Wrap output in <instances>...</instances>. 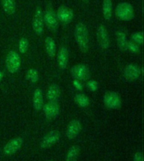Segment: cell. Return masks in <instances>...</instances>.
Listing matches in <instances>:
<instances>
[{"label": "cell", "instance_id": "6da1fadb", "mask_svg": "<svg viewBox=\"0 0 144 161\" xmlns=\"http://www.w3.org/2000/svg\"><path fill=\"white\" fill-rule=\"evenodd\" d=\"M74 37L79 48L83 52H87L89 47V31L86 25L84 23H79L76 25L74 29Z\"/></svg>", "mask_w": 144, "mask_h": 161}, {"label": "cell", "instance_id": "7a4b0ae2", "mask_svg": "<svg viewBox=\"0 0 144 161\" xmlns=\"http://www.w3.org/2000/svg\"><path fill=\"white\" fill-rule=\"evenodd\" d=\"M115 15L121 20L130 21L134 18V9L131 3L121 2L115 8Z\"/></svg>", "mask_w": 144, "mask_h": 161}, {"label": "cell", "instance_id": "3957f363", "mask_svg": "<svg viewBox=\"0 0 144 161\" xmlns=\"http://www.w3.org/2000/svg\"><path fill=\"white\" fill-rule=\"evenodd\" d=\"M21 59L18 53L14 51H10L6 58V67L8 71L11 74H14L20 69Z\"/></svg>", "mask_w": 144, "mask_h": 161}, {"label": "cell", "instance_id": "277c9868", "mask_svg": "<svg viewBox=\"0 0 144 161\" xmlns=\"http://www.w3.org/2000/svg\"><path fill=\"white\" fill-rule=\"evenodd\" d=\"M103 101L105 106L110 110H115L121 106V99L120 95L114 91H108L105 94Z\"/></svg>", "mask_w": 144, "mask_h": 161}, {"label": "cell", "instance_id": "5b68a950", "mask_svg": "<svg viewBox=\"0 0 144 161\" xmlns=\"http://www.w3.org/2000/svg\"><path fill=\"white\" fill-rule=\"evenodd\" d=\"M43 19H44V23H46L47 26L48 27V29L53 31H56L58 30V18H57L55 11L53 10L52 6H48L44 14H43Z\"/></svg>", "mask_w": 144, "mask_h": 161}, {"label": "cell", "instance_id": "8992f818", "mask_svg": "<svg viewBox=\"0 0 144 161\" xmlns=\"http://www.w3.org/2000/svg\"><path fill=\"white\" fill-rule=\"evenodd\" d=\"M72 77L76 80H87L90 76L89 68L84 64H78L71 69Z\"/></svg>", "mask_w": 144, "mask_h": 161}, {"label": "cell", "instance_id": "52a82bcc", "mask_svg": "<svg viewBox=\"0 0 144 161\" xmlns=\"http://www.w3.org/2000/svg\"><path fill=\"white\" fill-rule=\"evenodd\" d=\"M23 143L24 140L21 137H14L9 140L3 148V153L6 156L13 155L19 150V148L23 145Z\"/></svg>", "mask_w": 144, "mask_h": 161}, {"label": "cell", "instance_id": "ba28073f", "mask_svg": "<svg viewBox=\"0 0 144 161\" xmlns=\"http://www.w3.org/2000/svg\"><path fill=\"white\" fill-rule=\"evenodd\" d=\"M32 27L34 32L38 36H42L44 32V19H43V12L42 8H38L35 12Z\"/></svg>", "mask_w": 144, "mask_h": 161}, {"label": "cell", "instance_id": "9c48e42d", "mask_svg": "<svg viewBox=\"0 0 144 161\" xmlns=\"http://www.w3.org/2000/svg\"><path fill=\"white\" fill-rule=\"evenodd\" d=\"M61 134L58 131H51L50 132H48L42 140L41 143V148L43 149H47V148H50L52 146L58 143V141L60 140Z\"/></svg>", "mask_w": 144, "mask_h": 161}, {"label": "cell", "instance_id": "30bf717a", "mask_svg": "<svg viewBox=\"0 0 144 161\" xmlns=\"http://www.w3.org/2000/svg\"><path fill=\"white\" fill-rule=\"evenodd\" d=\"M42 108L44 111L45 116L49 120H53V119L57 118L60 112V106L58 102L49 101Z\"/></svg>", "mask_w": 144, "mask_h": 161}, {"label": "cell", "instance_id": "8fae6325", "mask_svg": "<svg viewBox=\"0 0 144 161\" xmlns=\"http://www.w3.org/2000/svg\"><path fill=\"white\" fill-rule=\"evenodd\" d=\"M141 74V68L136 64H128L124 69V76L129 81H135Z\"/></svg>", "mask_w": 144, "mask_h": 161}, {"label": "cell", "instance_id": "7c38bea8", "mask_svg": "<svg viewBox=\"0 0 144 161\" xmlns=\"http://www.w3.org/2000/svg\"><path fill=\"white\" fill-rule=\"evenodd\" d=\"M97 39L100 47L104 50H107L110 47V41L106 27L104 25H100L97 29Z\"/></svg>", "mask_w": 144, "mask_h": 161}, {"label": "cell", "instance_id": "4fadbf2b", "mask_svg": "<svg viewBox=\"0 0 144 161\" xmlns=\"http://www.w3.org/2000/svg\"><path fill=\"white\" fill-rule=\"evenodd\" d=\"M56 15H57L58 20H60L63 24H68L74 19V12L66 6H61L58 9Z\"/></svg>", "mask_w": 144, "mask_h": 161}, {"label": "cell", "instance_id": "5bb4252c", "mask_svg": "<svg viewBox=\"0 0 144 161\" xmlns=\"http://www.w3.org/2000/svg\"><path fill=\"white\" fill-rule=\"evenodd\" d=\"M82 129L81 122L79 120H73L69 122L67 128V137L69 139H74L79 134Z\"/></svg>", "mask_w": 144, "mask_h": 161}, {"label": "cell", "instance_id": "9a60e30c", "mask_svg": "<svg viewBox=\"0 0 144 161\" xmlns=\"http://www.w3.org/2000/svg\"><path fill=\"white\" fill-rule=\"evenodd\" d=\"M44 106L43 93L41 89H36L33 94V106L35 111H40Z\"/></svg>", "mask_w": 144, "mask_h": 161}, {"label": "cell", "instance_id": "2e32d148", "mask_svg": "<svg viewBox=\"0 0 144 161\" xmlns=\"http://www.w3.org/2000/svg\"><path fill=\"white\" fill-rule=\"evenodd\" d=\"M47 100L48 101L58 102L60 97V88L57 84H52L47 90Z\"/></svg>", "mask_w": 144, "mask_h": 161}, {"label": "cell", "instance_id": "e0dca14e", "mask_svg": "<svg viewBox=\"0 0 144 161\" xmlns=\"http://www.w3.org/2000/svg\"><path fill=\"white\" fill-rule=\"evenodd\" d=\"M58 65L61 69H65L68 64V50L67 47H62L58 55Z\"/></svg>", "mask_w": 144, "mask_h": 161}, {"label": "cell", "instance_id": "ac0fdd59", "mask_svg": "<svg viewBox=\"0 0 144 161\" xmlns=\"http://www.w3.org/2000/svg\"><path fill=\"white\" fill-rule=\"evenodd\" d=\"M116 42H117L118 47L121 51H127V46H128V41L126 33L122 30H120L116 32Z\"/></svg>", "mask_w": 144, "mask_h": 161}, {"label": "cell", "instance_id": "d6986e66", "mask_svg": "<svg viewBox=\"0 0 144 161\" xmlns=\"http://www.w3.org/2000/svg\"><path fill=\"white\" fill-rule=\"evenodd\" d=\"M102 11L104 18L107 21H110L111 18H112L113 14V4L111 0H104L103 1Z\"/></svg>", "mask_w": 144, "mask_h": 161}, {"label": "cell", "instance_id": "ffe728a7", "mask_svg": "<svg viewBox=\"0 0 144 161\" xmlns=\"http://www.w3.org/2000/svg\"><path fill=\"white\" fill-rule=\"evenodd\" d=\"M45 45L48 57L51 58H54L56 55V43L53 37L47 36L45 41Z\"/></svg>", "mask_w": 144, "mask_h": 161}, {"label": "cell", "instance_id": "44dd1931", "mask_svg": "<svg viewBox=\"0 0 144 161\" xmlns=\"http://www.w3.org/2000/svg\"><path fill=\"white\" fill-rule=\"evenodd\" d=\"M79 147L78 145L72 146L69 149H68L67 155H66V161H77L79 158Z\"/></svg>", "mask_w": 144, "mask_h": 161}, {"label": "cell", "instance_id": "7402d4cb", "mask_svg": "<svg viewBox=\"0 0 144 161\" xmlns=\"http://www.w3.org/2000/svg\"><path fill=\"white\" fill-rule=\"evenodd\" d=\"M74 100H75V102L80 107H83V108L88 107L89 106V104H90V100L89 99V97L86 95L82 94V93L77 94L75 95V97H74Z\"/></svg>", "mask_w": 144, "mask_h": 161}, {"label": "cell", "instance_id": "603a6c76", "mask_svg": "<svg viewBox=\"0 0 144 161\" xmlns=\"http://www.w3.org/2000/svg\"><path fill=\"white\" fill-rule=\"evenodd\" d=\"M2 5L4 12L8 14H13L15 12V1L14 0H2Z\"/></svg>", "mask_w": 144, "mask_h": 161}, {"label": "cell", "instance_id": "cb8c5ba5", "mask_svg": "<svg viewBox=\"0 0 144 161\" xmlns=\"http://www.w3.org/2000/svg\"><path fill=\"white\" fill-rule=\"evenodd\" d=\"M27 79L32 84H36L39 79V72L36 69H30L26 74Z\"/></svg>", "mask_w": 144, "mask_h": 161}, {"label": "cell", "instance_id": "d4e9b609", "mask_svg": "<svg viewBox=\"0 0 144 161\" xmlns=\"http://www.w3.org/2000/svg\"><path fill=\"white\" fill-rule=\"evenodd\" d=\"M28 47H29V42H28V40L26 38H21L19 40V50L20 52V53H26L27 51H28Z\"/></svg>", "mask_w": 144, "mask_h": 161}, {"label": "cell", "instance_id": "484cf974", "mask_svg": "<svg viewBox=\"0 0 144 161\" xmlns=\"http://www.w3.org/2000/svg\"><path fill=\"white\" fill-rule=\"evenodd\" d=\"M132 42L136 43V45L143 43V33L142 32H135L131 36Z\"/></svg>", "mask_w": 144, "mask_h": 161}, {"label": "cell", "instance_id": "4316f807", "mask_svg": "<svg viewBox=\"0 0 144 161\" xmlns=\"http://www.w3.org/2000/svg\"><path fill=\"white\" fill-rule=\"evenodd\" d=\"M98 87H99V85H98V83L95 81V80H89L88 83H87V88H88V90H90V91H96L98 90Z\"/></svg>", "mask_w": 144, "mask_h": 161}, {"label": "cell", "instance_id": "83f0119b", "mask_svg": "<svg viewBox=\"0 0 144 161\" xmlns=\"http://www.w3.org/2000/svg\"><path fill=\"white\" fill-rule=\"evenodd\" d=\"M127 50H129L130 52H131V53H138L139 48L136 43H134V42H128Z\"/></svg>", "mask_w": 144, "mask_h": 161}, {"label": "cell", "instance_id": "f1b7e54d", "mask_svg": "<svg viewBox=\"0 0 144 161\" xmlns=\"http://www.w3.org/2000/svg\"><path fill=\"white\" fill-rule=\"evenodd\" d=\"M133 161H143V157H142V153L141 152H136L134 154Z\"/></svg>", "mask_w": 144, "mask_h": 161}, {"label": "cell", "instance_id": "f546056e", "mask_svg": "<svg viewBox=\"0 0 144 161\" xmlns=\"http://www.w3.org/2000/svg\"><path fill=\"white\" fill-rule=\"evenodd\" d=\"M2 78H3V73H2V72H0V80H1Z\"/></svg>", "mask_w": 144, "mask_h": 161}, {"label": "cell", "instance_id": "4dcf8cb0", "mask_svg": "<svg viewBox=\"0 0 144 161\" xmlns=\"http://www.w3.org/2000/svg\"><path fill=\"white\" fill-rule=\"evenodd\" d=\"M83 1H84V2H87V1H88V0H83Z\"/></svg>", "mask_w": 144, "mask_h": 161}, {"label": "cell", "instance_id": "1f68e13d", "mask_svg": "<svg viewBox=\"0 0 144 161\" xmlns=\"http://www.w3.org/2000/svg\"><path fill=\"white\" fill-rule=\"evenodd\" d=\"M50 161H53V160H50Z\"/></svg>", "mask_w": 144, "mask_h": 161}]
</instances>
